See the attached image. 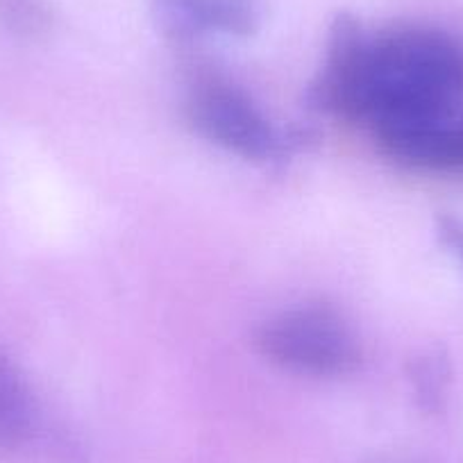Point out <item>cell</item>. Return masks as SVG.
Returning a JSON list of instances; mask_svg holds the SVG:
<instances>
[{
    "label": "cell",
    "instance_id": "cell-1",
    "mask_svg": "<svg viewBox=\"0 0 463 463\" xmlns=\"http://www.w3.org/2000/svg\"><path fill=\"white\" fill-rule=\"evenodd\" d=\"M463 107V39L431 25L368 34L362 78L345 118L373 130Z\"/></svg>",
    "mask_w": 463,
    "mask_h": 463
},
{
    "label": "cell",
    "instance_id": "cell-2",
    "mask_svg": "<svg viewBox=\"0 0 463 463\" xmlns=\"http://www.w3.org/2000/svg\"><path fill=\"white\" fill-rule=\"evenodd\" d=\"M255 347L269 362L314 377L350 375L362 364L353 327L329 305H305L273 316L257 327Z\"/></svg>",
    "mask_w": 463,
    "mask_h": 463
},
{
    "label": "cell",
    "instance_id": "cell-3",
    "mask_svg": "<svg viewBox=\"0 0 463 463\" xmlns=\"http://www.w3.org/2000/svg\"><path fill=\"white\" fill-rule=\"evenodd\" d=\"M186 116L198 135L246 159H278L300 148L307 132H282L239 87L213 73L191 84Z\"/></svg>",
    "mask_w": 463,
    "mask_h": 463
},
{
    "label": "cell",
    "instance_id": "cell-4",
    "mask_svg": "<svg viewBox=\"0 0 463 463\" xmlns=\"http://www.w3.org/2000/svg\"><path fill=\"white\" fill-rule=\"evenodd\" d=\"M375 139L404 166L436 173H463V107L445 114L375 128Z\"/></svg>",
    "mask_w": 463,
    "mask_h": 463
},
{
    "label": "cell",
    "instance_id": "cell-5",
    "mask_svg": "<svg viewBox=\"0 0 463 463\" xmlns=\"http://www.w3.org/2000/svg\"><path fill=\"white\" fill-rule=\"evenodd\" d=\"M168 39L191 43L207 33L248 37L264 21V0H150Z\"/></svg>",
    "mask_w": 463,
    "mask_h": 463
},
{
    "label": "cell",
    "instance_id": "cell-6",
    "mask_svg": "<svg viewBox=\"0 0 463 463\" xmlns=\"http://www.w3.org/2000/svg\"><path fill=\"white\" fill-rule=\"evenodd\" d=\"M37 430V407L16 364L0 350V454H14Z\"/></svg>",
    "mask_w": 463,
    "mask_h": 463
},
{
    "label": "cell",
    "instance_id": "cell-7",
    "mask_svg": "<svg viewBox=\"0 0 463 463\" xmlns=\"http://www.w3.org/2000/svg\"><path fill=\"white\" fill-rule=\"evenodd\" d=\"M407 375L418 409L427 416L443 413L452 386V362L443 347H427L409 359Z\"/></svg>",
    "mask_w": 463,
    "mask_h": 463
},
{
    "label": "cell",
    "instance_id": "cell-8",
    "mask_svg": "<svg viewBox=\"0 0 463 463\" xmlns=\"http://www.w3.org/2000/svg\"><path fill=\"white\" fill-rule=\"evenodd\" d=\"M52 21L55 19L46 0H0V25L25 42L46 39Z\"/></svg>",
    "mask_w": 463,
    "mask_h": 463
},
{
    "label": "cell",
    "instance_id": "cell-9",
    "mask_svg": "<svg viewBox=\"0 0 463 463\" xmlns=\"http://www.w3.org/2000/svg\"><path fill=\"white\" fill-rule=\"evenodd\" d=\"M436 237L463 264V221L452 213L436 216Z\"/></svg>",
    "mask_w": 463,
    "mask_h": 463
}]
</instances>
